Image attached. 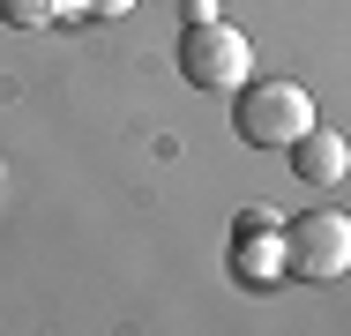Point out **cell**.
<instances>
[{"instance_id":"1","label":"cell","mask_w":351,"mask_h":336,"mask_svg":"<svg viewBox=\"0 0 351 336\" xmlns=\"http://www.w3.org/2000/svg\"><path fill=\"white\" fill-rule=\"evenodd\" d=\"M232 128L239 142H254V149H291L299 134L314 128V97H306V82H239V97H232Z\"/></svg>"},{"instance_id":"2","label":"cell","mask_w":351,"mask_h":336,"mask_svg":"<svg viewBox=\"0 0 351 336\" xmlns=\"http://www.w3.org/2000/svg\"><path fill=\"white\" fill-rule=\"evenodd\" d=\"M284 269L306 284H337L351 269V217L344 209H299L284 224Z\"/></svg>"},{"instance_id":"3","label":"cell","mask_w":351,"mask_h":336,"mask_svg":"<svg viewBox=\"0 0 351 336\" xmlns=\"http://www.w3.org/2000/svg\"><path fill=\"white\" fill-rule=\"evenodd\" d=\"M180 75L195 82V90H239L247 75H254V45L232 30V23H187V38H180Z\"/></svg>"},{"instance_id":"4","label":"cell","mask_w":351,"mask_h":336,"mask_svg":"<svg viewBox=\"0 0 351 336\" xmlns=\"http://www.w3.org/2000/svg\"><path fill=\"white\" fill-rule=\"evenodd\" d=\"M232 276H239V284H254V291H269V284L291 276V269H284V232L269 224V217L232 224Z\"/></svg>"},{"instance_id":"5","label":"cell","mask_w":351,"mask_h":336,"mask_svg":"<svg viewBox=\"0 0 351 336\" xmlns=\"http://www.w3.org/2000/svg\"><path fill=\"white\" fill-rule=\"evenodd\" d=\"M284 157H291V172H299L306 187H337V180L351 172V142H344L337 128H306Z\"/></svg>"},{"instance_id":"6","label":"cell","mask_w":351,"mask_h":336,"mask_svg":"<svg viewBox=\"0 0 351 336\" xmlns=\"http://www.w3.org/2000/svg\"><path fill=\"white\" fill-rule=\"evenodd\" d=\"M60 15H68V0H0V23L8 30H45Z\"/></svg>"},{"instance_id":"7","label":"cell","mask_w":351,"mask_h":336,"mask_svg":"<svg viewBox=\"0 0 351 336\" xmlns=\"http://www.w3.org/2000/svg\"><path fill=\"white\" fill-rule=\"evenodd\" d=\"M135 0H68V15L75 23H112V15H128Z\"/></svg>"}]
</instances>
